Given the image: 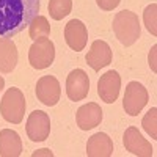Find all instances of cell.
Masks as SVG:
<instances>
[{"label": "cell", "mask_w": 157, "mask_h": 157, "mask_svg": "<svg viewBox=\"0 0 157 157\" xmlns=\"http://www.w3.org/2000/svg\"><path fill=\"white\" fill-rule=\"evenodd\" d=\"M35 93L39 102H43L47 107H54L58 104L60 96H61V86L57 77L54 75H43L36 82Z\"/></svg>", "instance_id": "obj_6"}, {"label": "cell", "mask_w": 157, "mask_h": 157, "mask_svg": "<svg viewBox=\"0 0 157 157\" xmlns=\"http://www.w3.org/2000/svg\"><path fill=\"white\" fill-rule=\"evenodd\" d=\"M39 0H0V36L21 33L38 16Z\"/></svg>", "instance_id": "obj_1"}, {"label": "cell", "mask_w": 157, "mask_h": 157, "mask_svg": "<svg viewBox=\"0 0 157 157\" xmlns=\"http://www.w3.org/2000/svg\"><path fill=\"white\" fill-rule=\"evenodd\" d=\"M112 58H113L112 49L105 41H102V39L93 41V44H91L88 54L85 57L88 66L93 71H101L102 68L109 66V64L112 63Z\"/></svg>", "instance_id": "obj_10"}, {"label": "cell", "mask_w": 157, "mask_h": 157, "mask_svg": "<svg viewBox=\"0 0 157 157\" xmlns=\"http://www.w3.org/2000/svg\"><path fill=\"white\" fill-rule=\"evenodd\" d=\"M3 86H5V78H3L2 75H0V91L3 90Z\"/></svg>", "instance_id": "obj_24"}, {"label": "cell", "mask_w": 157, "mask_h": 157, "mask_svg": "<svg viewBox=\"0 0 157 157\" xmlns=\"http://www.w3.org/2000/svg\"><path fill=\"white\" fill-rule=\"evenodd\" d=\"M25 107H27L25 96L16 86L8 88L5 91L2 101H0V113H2L3 120L11 124L22 123L24 115H25Z\"/></svg>", "instance_id": "obj_3"}, {"label": "cell", "mask_w": 157, "mask_h": 157, "mask_svg": "<svg viewBox=\"0 0 157 157\" xmlns=\"http://www.w3.org/2000/svg\"><path fill=\"white\" fill-rule=\"evenodd\" d=\"M72 10V0H49V14L54 21H61Z\"/></svg>", "instance_id": "obj_18"}, {"label": "cell", "mask_w": 157, "mask_h": 157, "mask_svg": "<svg viewBox=\"0 0 157 157\" xmlns=\"http://www.w3.org/2000/svg\"><path fill=\"white\" fill-rule=\"evenodd\" d=\"M27 135L32 141H44L50 135V118L43 110H35L29 115L27 124H25Z\"/></svg>", "instance_id": "obj_7"}, {"label": "cell", "mask_w": 157, "mask_h": 157, "mask_svg": "<svg viewBox=\"0 0 157 157\" xmlns=\"http://www.w3.org/2000/svg\"><path fill=\"white\" fill-rule=\"evenodd\" d=\"M121 0H96V3L101 10L104 11H113L118 5H120Z\"/></svg>", "instance_id": "obj_21"}, {"label": "cell", "mask_w": 157, "mask_h": 157, "mask_svg": "<svg viewBox=\"0 0 157 157\" xmlns=\"http://www.w3.org/2000/svg\"><path fill=\"white\" fill-rule=\"evenodd\" d=\"M17 64V47L11 38H0V72L8 74Z\"/></svg>", "instance_id": "obj_15"}, {"label": "cell", "mask_w": 157, "mask_h": 157, "mask_svg": "<svg viewBox=\"0 0 157 157\" xmlns=\"http://www.w3.org/2000/svg\"><path fill=\"white\" fill-rule=\"evenodd\" d=\"M90 91V78L83 69H74L66 78V94L71 101H83Z\"/></svg>", "instance_id": "obj_9"}, {"label": "cell", "mask_w": 157, "mask_h": 157, "mask_svg": "<svg viewBox=\"0 0 157 157\" xmlns=\"http://www.w3.org/2000/svg\"><path fill=\"white\" fill-rule=\"evenodd\" d=\"M29 35L33 41H36L39 38H47L50 35V25H49L47 17L36 16L29 25Z\"/></svg>", "instance_id": "obj_17"}, {"label": "cell", "mask_w": 157, "mask_h": 157, "mask_svg": "<svg viewBox=\"0 0 157 157\" xmlns=\"http://www.w3.org/2000/svg\"><path fill=\"white\" fill-rule=\"evenodd\" d=\"M112 154H113V141L107 134L98 132L88 138L86 143L88 157H110Z\"/></svg>", "instance_id": "obj_14"}, {"label": "cell", "mask_w": 157, "mask_h": 157, "mask_svg": "<svg viewBox=\"0 0 157 157\" xmlns=\"http://www.w3.org/2000/svg\"><path fill=\"white\" fill-rule=\"evenodd\" d=\"M155 54H157V46H152V47H151V52H149L148 60H149V66H151V69H152L154 72L157 71V66H155Z\"/></svg>", "instance_id": "obj_22"}, {"label": "cell", "mask_w": 157, "mask_h": 157, "mask_svg": "<svg viewBox=\"0 0 157 157\" xmlns=\"http://www.w3.org/2000/svg\"><path fill=\"white\" fill-rule=\"evenodd\" d=\"M32 155H33V157H38V155H47V157H52V155H54V152H52L50 149H47V148H44V149H38V151H35Z\"/></svg>", "instance_id": "obj_23"}, {"label": "cell", "mask_w": 157, "mask_h": 157, "mask_svg": "<svg viewBox=\"0 0 157 157\" xmlns=\"http://www.w3.org/2000/svg\"><path fill=\"white\" fill-rule=\"evenodd\" d=\"M121 90V77L116 71H107L98 82V94L105 104H113Z\"/></svg>", "instance_id": "obj_11"}, {"label": "cell", "mask_w": 157, "mask_h": 157, "mask_svg": "<svg viewBox=\"0 0 157 157\" xmlns=\"http://www.w3.org/2000/svg\"><path fill=\"white\" fill-rule=\"evenodd\" d=\"M123 145L130 154L138 157H151L154 154L151 143L146 138H143V135L135 126H130L126 129L123 135Z\"/></svg>", "instance_id": "obj_8"}, {"label": "cell", "mask_w": 157, "mask_h": 157, "mask_svg": "<svg viewBox=\"0 0 157 157\" xmlns=\"http://www.w3.org/2000/svg\"><path fill=\"white\" fill-rule=\"evenodd\" d=\"M55 60V46L49 38H39L29 49V63L35 69H46Z\"/></svg>", "instance_id": "obj_4"}, {"label": "cell", "mask_w": 157, "mask_h": 157, "mask_svg": "<svg viewBox=\"0 0 157 157\" xmlns=\"http://www.w3.org/2000/svg\"><path fill=\"white\" fill-rule=\"evenodd\" d=\"M141 126L151 138H154V140L157 138V109L155 107H152L145 116H143Z\"/></svg>", "instance_id": "obj_19"}, {"label": "cell", "mask_w": 157, "mask_h": 157, "mask_svg": "<svg viewBox=\"0 0 157 157\" xmlns=\"http://www.w3.org/2000/svg\"><path fill=\"white\" fill-rule=\"evenodd\" d=\"M22 154V140L17 132L11 129L0 130V155L19 157Z\"/></svg>", "instance_id": "obj_16"}, {"label": "cell", "mask_w": 157, "mask_h": 157, "mask_svg": "<svg viewBox=\"0 0 157 157\" xmlns=\"http://www.w3.org/2000/svg\"><path fill=\"white\" fill-rule=\"evenodd\" d=\"M102 121V109L96 102H88L75 113V123L82 130H91Z\"/></svg>", "instance_id": "obj_13"}, {"label": "cell", "mask_w": 157, "mask_h": 157, "mask_svg": "<svg viewBox=\"0 0 157 157\" xmlns=\"http://www.w3.org/2000/svg\"><path fill=\"white\" fill-rule=\"evenodd\" d=\"M113 32L115 36L118 38L123 46L129 47L137 43V39L140 38V21L135 13L129 11V10H123L120 13H116V16L113 17Z\"/></svg>", "instance_id": "obj_2"}, {"label": "cell", "mask_w": 157, "mask_h": 157, "mask_svg": "<svg viewBox=\"0 0 157 157\" xmlns=\"http://www.w3.org/2000/svg\"><path fill=\"white\" fill-rule=\"evenodd\" d=\"M148 99H149L148 91L141 83H138L135 80L129 82L126 86V91H124V98H123L124 112L129 116H137L143 110V107L148 104Z\"/></svg>", "instance_id": "obj_5"}, {"label": "cell", "mask_w": 157, "mask_h": 157, "mask_svg": "<svg viewBox=\"0 0 157 157\" xmlns=\"http://www.w3.org/2000/svg\"><path fill=\"white\" fill-rule=\"evenodd\" d=\"M64 41L72 50L82 52L88 43L86 25L78 19H71L64 25Z\"/></svg>", "instance_id": "obj_12"}, {"label": "cell", "mask_w": 157, "mask_h": 157, "mask_svg": "<svg viewBox=\"0 0 157 157\" xmlns=\"http://www.w3.org/2000/svg\"><path fill=\"white\" fill-rule=\"evenodd\" d=\"M155 13H157V5L155 3H151L146 6L145 13H143V21H145V25L148 32L155 36L157 35V22H155Z\"/></svg>", "instance_id": "obj_20"}]
</instances>
